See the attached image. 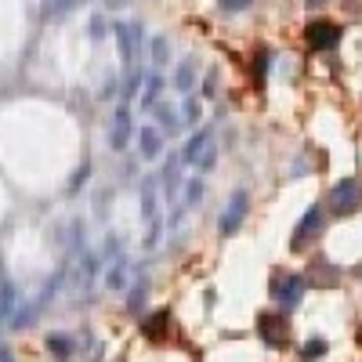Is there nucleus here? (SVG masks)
Wrapping results in <instances>:
<instances>
[{"instance_id": "8", "label": "nucleus", "mask_w": 362, "mask_h": 362, "mask_svg": "<svg viewBox=\"0 0 362 362\" xmlns=\"http://www.w3.org/2000/svg\"><path fill=\"white\" fill-rule=\"evenodd\" d=\"M257 334H261V341L264 344H286V337H290V326H286V315H276V312H264V315H257Z\"/></svg>"}, {"instance_id": "10", "label": "nucleus", "mask_w": 362, "mask_h": 362, "mask_svg": "<svg viewBox=\"0 0 362 362\" xmlns=\"http://www.w3.org/2000/svg\"><path fill=\"white\" fill-rule=\"evenodd\" d=\"M305 37H308V44H312L315 51H329V47H337L341 29H337L334 22H312V25L305 29Z\"/></svg>"}, {"instance_id": "24", "label": "nucleus", "mask_w": 362, "mask_h": 362, "mask_svg": "<svg viewBox=\"0 0 362 362\" xmlns=\"http://www.w3.org/2000/svg\"><path fill=\"white\" fill-rule=\"evenodd\" d=\"M326 351V341H308L305 344V351H300V355H305V358H319Z\"/></svg>"}, {"instance_id": "19", "label": "nucleus", "mask_w": 362, "mask_h": 362, "mask_svg": "<svg viewBox=\"0 0 362 362\" xmlns=\"http://www.w3.org/2000/svg\"><path fill=\"white\" fill-rule=\"evenodd\" d=\"M181 192H185V196H181V206H196V203L203 199V181H199V177H192Z\"/></svg>"}, {"instance_id": "12", "label": "nucleus", "mask_w": 362, "mask_h": 362, "mask_svg": "<svg viewBox=\"0 0 362 362\" xmlns=\"http://www.w3.org/2000/svg\"><path fill=\"white\" fill-rule=\"evenodd\" d=\"M131 131H134V124H131V109H127V105H119V109H116V124H112V138H109V145H112V148H124V145L131 141Z\"/></svg>"}, {"instance_id": "21", "label": "nucleus", "mask_w": 362, "mask_h": 362, "mask_svg": "<svg viewBox=\"0 0 362 362\" xmlns=\"http://www.w3.org/2000/svg\"><path fill=\"white\" fill-rule=\"evenodd\" d=\"M181 116H185V124H199V102L185 98V105H181Z\"/></svg>"}, {"instance_id": "13", "label": "nucleus", "mask_w": 362, "mask_h": 362, "mask_svg": "<svg viewBox=\"0 0 362 362\" xmlns=\"http://www.w3.org/2000/svg\"><path fill=\"white\" fill-rule=\"evenodd\" d=\"M138 148H141L145 160H160V148H163L160 131H156V127H141V131H138Z\"/></svg>"}, {"instance_id": "15", "label": "nucleus", "mask_w": 362, "mask_h": 362, "mask_svg": "<svg viewBox=\"0 0 362 362\" xmlns=\"http://www.w3.org/2000/svg\"><path fill=\"white\" fill-rule=\"evenodd\" d=\"M80 4H87V0H44L40 15H44L47 22H54V18H66L69 11H76Z\"/></svg>"}, {"instance_id": "26", "label": "nucleus", "mask_w": 362, "mask_h": 362, "mask_svg": "<svg viewBox=\"0 0 362 362\" xmlns=\"http://www.w3.org/2000/svg\"><path fill=\"white\" fill-rule=\"evenodd\" d=\"M0 362H15V355H8V351H0Z\"/></svg>"}, {"instance_id": "14", "label": "nucleus", "mask_w": 362, "mask_h": 362, "mask_svg": "<svg viewBox=\"0 0 362 362\" xmlns=\"http://www.w3.org/2000/svg\"><path fill=\"white\" fill-rule=\"evenodd\" d=\"M177 170H181V156H170V160L163 163V174L156 177L160 185H163V196H167V199H177Z\"/></svg>"}, {"instance_id": "5", "label": "nucleus", "mask_w": 362, "mask_h": 362, "mask_svg": "<svg viewBox=\"0 0 362 362\" xmlns=\"http://www.w3.org/2000/svg\"><path fill=\"white\" fill-rule=\"evenodd\" d=\"M268 290H272V297H276V305L283 312H290V308L300 305V297H305V279L300 276H276Z\"/></svg>"}, {"instance_id": "3", "label": "nucleus", "mask_w": 362, "mask_h": 362, "mask_svg": "<svg viewBox=\"0 0 362 362\" xmlns=\"http://www.w3.org/2000/svg\"><path fill=\"white\" fill-rule=\"evenodd\" d=\"M116 44H119V58H124V73L141 69L138 54H141V25L138 22H116Z\"/></svg>"}, {"instance_id": "7", "label": "nucleus", "mask_w": 362, "mask_h": 362, "mask_svg": "<svg viewBox=\"0 0 362 362\" xmlns=\"http://www.w3.org/2000/svg\"><path fill=\"white\" fill-rule=\"evenodd\" d=\"M322 228H326V221H322V206H308V210H305V218H300V221H297V228H293V239H290L293 250L300 254V250H305V247L312 243V239H315Z\"/></svg>"}, {"instance_id": "9", "label": "nucleus", "mask_w": 362, "mask_h": 362, "mask_svg": "<svg viewBox=\"0 0 362 362\" xmlns=\"http://www.w3.org/2000/svg\"><path fill=\"white\" fill-rule=\"evenodd\" d=\"M102 279H105V290H109V293L127 290V283H131V257H127V254H116V257L105 264Z\"/></svg>"}, {"instance_id": "18", "label": "nucleus", "mask_w": 362, "mask_h": 362, "mask_svg": "<svg viewBox=\"0 0 362 362\" xmlns=\"http://www.w3.org/2000/svg\"><path fill=\"white\" fill-rule=\"evenodd\" d=\"M160 90H163V80H160V73L153 69V73H145V109H153L156 105V98H160Z\"/></svg>"}, {"instance_id": "1", "label": "nucleus", "mask_w": 362, "mask_h": 362, "mask_svg": "<svg viewBox=\"0 0 362 362\" xmlns=\"http://www.w3.org/2000/svg\"><path fill=\"white\" fill-rule=\"evenodd\" d=\"M156 177H145L141 181V214H145V250H156L160 235H163V218L156 210Z\"/></svg>"}, {"instance_id": "25", "label": "nucleus", "mask_w": 362, "mask_h": 362, "mask_svg": "<svg viewBox=\"0 0 362 362\" xmlns=\"http://www.w3.org/2000/svg\"><path fill=\"white\" fill-rule=\"evenodd\" d=\"M105 37V22H102V15L95 18V22H90V40H102Z\"/></svg>"}, {"instance_id": "20", "label": "nucleus", "mask_w": 362, "mask_h": 362, "mask_svg": "<svg viewBox=\"0 0 362 362\" xmlns=\"http://www.w3.org/2000/svg\"><path fill=\"white\" fill-rule=\"evenodd\" d=\"M148 47H153V66H163L167 62V58H170V47H167V37H156L153 44H148Z\"/></svg>"}, {"instance_id": "17", "label": "nucleus", "mask_w": 362, "mask_h": 362, "mask_svg": "<svg viewBox=\"0 0 362 362\" xmlns=\"http://www.w3.org/2000/svg\"><path fill=\"white\" fill-rule=\"evenodd\" d=\"M174 87L181 90V95H189V90L196 87V66H192V58H185V62L177 66V73H174Z\"/></svg>"}, {"instance_id": "11", "label": "nucleus", "mask_w": 362, "mask_h": 362, "mask_svg": "<svg viewBox=\"0 0 362 362\" xmlns=\"http://www.w3.org/2000/svg\"><path fill=\"white\" fill-rule=\"evenodd\" d=\"M44 344L58 362H73V355H76V337L73 334H47Z\"/></svg>"}, {"instance_id": "6", "label": "nucleus", "mask_w": 362, "mask_h": 362, "mask_svg": "<svg viewBox=\"0 0 362 362\" xmlns=\"http://www.w3.org/2000/svg\"><path fill=\"white\" fill-rule=\"evenodd\" d=\"M247 210H250V196H247V189H235V192L228 196V203H225L221 232H225V235H235L239 228H243V221H247Z\"/></svg>"}, {"instance_id": "23", "label": "nucleus", "mask_w": 362, "mask_h": 362, "mask_svg": "<svg viewBox=\"0 0 362 362\" xmlns=\"http://www.w3.org/2000/svg\"><path fill=\"white\" fill-rule=\"evenodd\" d=\"M218 4H221V11L235 15V11H247V8L254 4V0H218Z\"/></svg>"}, {"instance_id": "16", "label": "nucleus", "mask_w": 362, "mask_h": 362, "mask_svg": "<svg viewBox=\"0 0 362 362\" xmlns=\"http://www.w3.org/2000/svg\"><path fill=\"white\" fill-rule=\"evenodd\" d=\"M167 326H170V312H167V308L153 312V315L141 322V329H145V337H148V341H160V337L167 334Z\"/></svg>"}, {"instance_id": "22", "label": "nucleus", "mask_w": 362, "mask_h": 362, "mask_svg": "<svg viewBox=\"0 0 362 362\" xmlns=\"http://www.w3.org/2000/svg\"><path fill=\"white\" fill-rule=\"evenodd\" d=\"M153 112H156V119H160V124H163L167 131H174V112H170L163 102H160V105H153Z\"/></svg>"}, {"instance_id": "4", "label": "nucleus", "mask_w": 362, "mask_h": 362, "mask_svg": "<svg viewBox=\"0 0 362 362\" xmlns=\"http://www.w3.org/2000/svg\"><path fill=\"white\" fill-rule=\"evenodd\" d=\"M329 210H334L337 218H348L355 210H362V185L355 177H344L334 185V192H329Z\"/></svg>"}, {"instance_id": "27", "label": "nucleus", "mask_w": 362, "mask_h": 362, "mask_svg": "<svg viewBox=\"0 0 362 362\" xmlns=\"http://www.w3.org/2000/svg\"><path fill=\"white\" fill-rule=\"evenodd\" d=\"M305 4H319V0H305Z\"/></svg>"}, {"instance_id": "2", "label": "nucleus", "mask_w": 362, "mask_h": 362, "mask_svg": "<svg viewBox=\"0 0 362 362\" xmlns=\"http://www.w3.org/2000/svg\"><path fill=\"white\" fill-rule=\"evenodd\" d=\"M218 160V141H214V131H196L185 148H181V163H189V167H199V170H210Z\"/></svg>"}]
</instances>
